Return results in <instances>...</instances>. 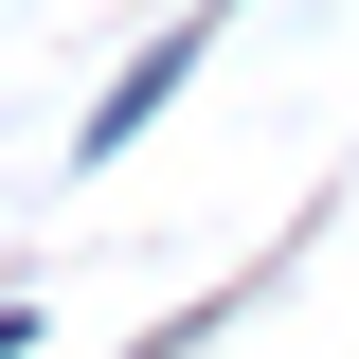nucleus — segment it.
Masks as SVG:
<instances>
[{
    "instance_id": "nucleus-1",
    "label": "nucleus",
    "mask_w": 359,
    "mask_h": 359,
    "mask_svg": "<svg viewBox=\"0 0 359 359\" xmlns=\"http://www.w3.org/2000/svg\"><path fill=\"white\" fill-rule=\"evenodd\" d=\"M198 54H216V18H180V36H144L126 72H108V108H90V162H108V144H144V126H162V90L198 72Z\"/></svg>"
}]
</instances>
